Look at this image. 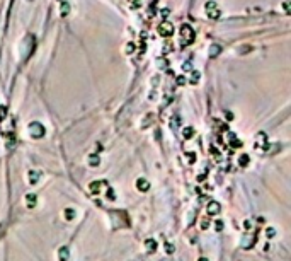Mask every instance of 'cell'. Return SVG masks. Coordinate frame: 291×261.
Masks as SVG:
<instances>
[{"instance_id": "1", "label": "cell", "mask_w": 291, "mask_h": 261, "mask_svg": "<svg viewBox=\"0 0 291 261\" xmlns=\"http://www.w3.org/2000/svg\"><path fill=\"white\" fill-rule=\"evenodd\" d=\"M180 39H182L184 43H191V41L194 39V31L189 24L180 26Z\"/></svg>"}, {"instance_id": "2", "label": "cell", "mask_w": 291, "mask_h": 261, "mask_svg": "<svg viewBox=\"0 0 291 261\" xmlns=\"http://www.w3.org/2000/svg\"><path fill=\"white\" fill-rule=\"evenodd\" d=\"M206 12H208V16H210L211 19L220 17V9H218V5H216V2H208V4H206Z\"/></svg>"}, {"instance_id": "3", "label": "cell", "mask_w": 291, "mask_h": 261, "mask_svg": "<svg viewBox=\"0 0 291 261\" xmlns=\"http://www.w3.org/2000/svg\"><path fill=\"white\" fill-rule=\"evenodd\" d=\"M172 31H174V27H172V24L170 22H162L159 26V33H160V36H170L172 34Z\"/></svg>"}, {"instance_id": "4", "label": "cell", "mask_w": 291, "mask_h": 261, "mask_svg": "<svg viewBox=\"0 0 291 261\" xmlns=\"http://www.w3.org/2000/svg\"><path fill=\"white\" fill-rule=\"evenodd\" d=\"M265 147H267V137H265L264 133H259L257 140H255V148L257 150H264Z\"/></svg>"}, {"instance_id": "5", "label": "cell", "mask_w": 291, "mask_h": 261, "mask_svg": "<svg viewBox=\"0 0 291 261\" xmlns=\"http://www.w3.org/2000/svg\"><path fill=\"white\" fill-rule=\"evenodd\" d=\"M29 131H31V135H34V137H41L44 133V128L39 123H31L29 125Z\"/></svg>"}, {"instance_id": "6", "label": "cell", "mask_w": 291, "mask_h": 261, "mask_svg": "<svg viewBox=\"0 0 291 261\" xmlns=\"http://www.w3.org/2000/svg\"><path fill=\"white\" fill-rule=\"evenodd\" d=\"M102 181H94V183H90L89 184V190H90V193L92 195H99L101 193V188H102Z\"/></svg>"}, {"instance_id": "7", "label": "cell", "mask_w": 291, "mask_h": 261, "mask_svg": "<svg viewBox=\"0 0 291 261\" xmlns=\"http://www.w3.org/2000/svg\"><path fill=\"white\" fill-rule=\"evenodd\" d=\"M136 188L140 191H148L150 184H148V181H146L145 178H140V179H136Z\"/></svg>"}, {"instance_id": "8", "label": "cell", "mask_w": 291, "mask_h": 261, "mask_svg": "<svg viewBox=\"0 0 291 261\" xmlns=\"http://www.w3.org/2000/svg\"><path fill=\"white\" fill-rule=\"evenodd\" d=\"M218 212H220V205L216 203V201H211V203L208 205V213L214 215V213H218Z\"/></svg>"}, {"instance_id": "9", "label": "cell", "mask_w": 291, "mask_h": 261, "mask_svg": "<svg viewBox=\"0 0 291 261\" xmlns=\"http://www.w3.org/2000/svg\"><path fill=\"white\" fill-rule=\"evenodd\" d=\"M145 246H146V249H148V251H150V252H153L155 249H157V242H155L153 239H146Z\"/></svg>"}, {"instance_id": "10", "label": "cell", "mask_w": 291, "mask_h": 261, "mask_svg": "<svg viewBox=\"0 0 291 261\" xmlns=\"http://www.w3.org/2000/svg\"><path fill=\"white\" fill-rule=\"evenodd\" d=\"M26 201H27V207H34L36 201H38V198H36V195H26Z\"/></svg>"}, {"instance_id": "11", "label": "cell", "mask_w": 291, "mask_h": 261, "mask_svg": "<svg viewBox=\"0 0 291 261\" xmlns=\"http://www.w3.org/2000/svg\"><path fill=\"white\" fill-rule=\"evenodd\" d=\"M73 217H75V212H73L72 208L65 210V218H67V220H73Z\"/></svg>"}, {"instance_id": "12", "label": "cell", "mask_w": 291, "mask_h": 261, "mask_svg": "<svg viewBox=\"0 0 291 261\" xmlns=\"http://www.w3.org/2000/svg\"><path fill=\"white\" fill-rule=\"evenodd\" d=\"M247 164H248V155H247V154H244V155L240 157V165H242V167H245Z\"/></svg>"}, {"instance_id": "13", "label": "cell", "mask_w": 291, "mask_h": 261, "mask_svg": "<svg viewBox=\"0 0 291 261\" xmlns=\"http://www.w3.org/2000/svg\"><path fill=\"white\" fill-rule=\"evenodd\" d=\"M208 227H210V220H208V217H204L201 220V229H203V231H206Z\"/></svg>"}, {"instance_id": "14", "label": "cell", "mask_w": 291, "mask_h": 261, "mask_svg": "<svg viewBox=\"0 0 291 261\" xmlns=\"http://www.w3.org/2000/svg\"><path fill=\"white\" fill-rule=\"evenodd\" d=\"M60 256H61V258H60L61 261L67 259V256H68V251H67V248H61V249H60Z\"/></svg>"}, {"instance_id": "15", "label": "cell", "mask_w": 291, "mask_h": 261, "mask_svg": "<svg viewBox=\"0 0 291 261\" xmlns=\"http://www.w3.org/2000/svg\"><path fill=\"white\" fill-rule=\"evenodd\" d=\"M223 227H225V224H223V220H216V222H214V229H216V231H221Z\"/></svg>"}, {"instance_id": "16", "label": "cell", "mask_w": 291, "mask_h": 261, "mask_svg": "<svg viewBox=\"0 0 291 261\" xmlns=\"http://www.w3.org/2000/svg\"><path fill=\"white\" fill-rule=\"evenodd\" d=\"M187 159H189L191 164H194V162H196V154H194V152H187Z\"/></svg>"}, {"instance_id": "17", "label": "cell", "mask_w": 291, "mask_h": 261, "mask_svg": "<svg viewBox=\"0 0 291 261\" xmlns=\"http://www.w3.org/2000/svg\"><path fill=\"white\" fill-rule=\"evenodd\" d=\"M184 137L186 138H191L193 137V128H184Z\"/></svg>"}, {"instance_id": "18", "label": "cell", "mask_w": 291, "mask_h": 261, "mask_svg": "<svg viewBox=\"0 0 291 261\" xmlns=\"http://www.w3.org/2000/svg\"><path fill=\"white\" fill-rule=\"evenodd\" d=\"M29 181L31 183H36V181H38V172H29Z\"/></svg>"}, {"instance_id": "19", "label": "cell", "mask_w": 291, "mask_h": 261, "mask_svg": "<svg viewBox=\"0 0 291 261\" xmlns=\"http://www.w3.org/2000/svg\"><path fill=\"white\" fill-rule=\"evenodd\" d=\"M176 251V248H174V246H172V244H167V246H165V252H169V254H172V252Z\"/></svg>"}, {"instance_id": "20", "label": "cell", "mask_w": 291, "mask_h": 261, "mask_svg": "<svg viewBox=\"0 0 291 261\" xmlns=\"http://www.w3.org/2000/svg\"><path fill=\"white\" fill-rule=\"evenodd\" d=\"M97 164H99V159L92 155V157H90V165H97Z\"/></svg>"}, {"instance_id": "21", "label": "cell", "mask_w": 291, "mask_h": 261, "mask_svg": "<svg viewBox=\"0 0 291 261\" xmlns=\"http://www.w3.org/2000/svg\"><path fill=\"white\" fill-rule=\"evenodd\" d=\"M107 198H109V200H114V198H116V195L111 191V190H107Z\"/></svg>"}, {"instance_id": "22", "label": "cell", "mask_w": 291, "mask_h": 261, "mask_svg": "<svg viewBox=\"0 0 291 261\" xmlns=\"http://www.w3.org/2000/svg\"><path fill=\"white\" fill-rule=\"evenodd\" d=\"M265 234L269 235V237H272V235H274V229H272V227H269V229L265 231Z\"/></svg>"}, {"instance_id": "23", "label": "cell", "mask_w": 291, "mask_h": 261, "mask_svg": "<svg viewBox=\"0 0 291 261\" xmlns=\"http://www.w3.org/2000/svg\"><path fill=\"white\" fill-rule=\"evenodd\" d=\"M218 46H213V50H211V55H214V53H218Z\"/></svg>"}, {"instance_id": "24", "label": "cell", "mask_w": 291, "mask_h": 261, "mask_svg": "<svg viewBox=\"0 0 291 261\" xmlns=\"http://www.w3.org/2000/svg\"><path fill=\"white\" fill-rule=\"evenodd\" d=\"M199 261H208V259H206V258H199Z\"/></svg>"}]
</instances>
